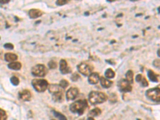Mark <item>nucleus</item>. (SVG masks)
<instances>
[{
	"label": "nucleus",
	"mask_w": 160,
	"mask_h": 120,
	"mask_svg": "<svg viewBox=\"0 0 160 120\" xmlns=\"http://www.w3.org/2000/svg\"><path fill=\"white\" fill-rule=\"evenodd\" d=\"M148 76H149V78L151 81L152 82H158V75H157L153 71H148Z\"/></svg>",
	"instance_id": "nucleus-17"
},
{
	"label": "nucleus",
	"mask_w": 160,
	"mask_h": 120,
	"mask_svg": "<svg viewBox=\"0 0 160 120\" xmlns=\"http://www.w3.org/2000/svg\"><path fill=\"white\" fill-rule=\"evenodd\" d=\"M31 73L35 76H38V77H44L47 74V67L44 65L38 64L35 65V67H32L31 69Z\"/></svg>",
	"instance_id": "nucleus-5"
},
{
	"label": "nucleus",
	"mask_w": 160,
	"mask_h": 120,
	"mask_svg": "<svg viewBox=\"0 0 160 120\" xmlns=\"http://www.w3.org/2000/svg\"><path fill=\"white\" fill-rule=\"evenodd\" d=\"M101 114V110L98 108H95V109L91 110L89 112V116H98Z\"/></svg>",
	"instance_id": "nucleus-20"
},
{
	"label": "nucleus",
	"mask_w": 160,
	"mask_h": 120,
	"mask_svg": "<svg viewBox=\"0 0 160 120\" xmlns=\"http://www.w3.org/2000/svg\"><path fill=\"white\" fill-rule=\"evenodd\" d=\"M4 47L5 48H7V49H10V50L14 49L13 44H11V43H6V44L4 45Z\"/></svg>",
	"instance_id": "nucleus-27"
},
{
	"label": "nucleus",
	"mask_w": 160,
	"mask_h": 120,
	"mask_svg": "<svg viewBox=\"0 0 160 120\" xmlns=\"http://www.w3.org/2000/svg\"><path fill=\"white\" fill-rule=\"evenodd\" d=\"M146 95L151 100H153L155 102H159L160 101V91L159 88H152L147 91Z\"/></svg>",
	"instance_id": "nucleus-6"
},
{
	"label": "nucleus",
	"mask_w": 160,
	"mask_h": 120,
	"mask_svg": "<svg viewBox=\"0 0 160 120\" xmlns=\"http://www.w3.org/2000/svg\"><path fill=\"white\" fill-rule=\"evenodd\" d=\"M78 70L80 73L82 74L83 75L87 76L90 75L92 71H93V67L90 66V65L87 64V63H80L79 65H78Z\"/></svg>",
	"instance_id": "nucleus-7"
},
{
	"label": "nucleus",
	"mask_w": 160,
	"mask_h": 120,
	"mask_svg": "<svg viewBox=\"0 0 160 120\" xmlns=\"http://www.w3.org/2000/svg\"><path fill=\"white\" fill-rule=\"evenodd\" d=\"M7 115L5 111L2 109H0V120H7Z\"/></svg>",
	"instance_id": "nucleus-23"
},
{
	"label": "nucleus",
	"mask_w": 160,
	"mask_h": 120,
	"mask_svg": "<svg viewBox=\"0 0 160 120\" xmlns=\"http://www.w3.org/2000/svg\"><path fill=\"white\" fill-rule=\"evenodd\" d=\"M54 114H55V115L58 118L59 120H67V118H66V116H64L62 114L59 113V112H57V111H54Z\"/></svg>",
	"instance_id": "nucleus-22"
},
{
	"label": "nucleus",
	"mask_w": 160,
	"mask_h": 120,
	"mask_svg": "<svg viewBox=\"0 0 160 120\" xmlns=\"http://www.w3.org/2000/svg\"><path fill=\"white\" fill-rule=\"evenodd\" d=\"M133 71H128L126 74V80L127 82H130V83H132L133 82Z\"/></svg>",
	"instance_id": "nucleus-18"
},
{
	"label": "nucleus",
	"mask_w": 160,
	"mask_h": 120,
	"mask_svg": "<svg viewBox=\"0 0 160 120\" xmlns=\"http://www.w3.org/2000/svg\"><path fill=\"white\" fill-rule=\"evenodd\" d=\"M50 93L53 95V100L55 102H62L63 100V91L58 85L51 84L48 85Z\"/></svg>",
	"instance_id": "nucleus-1"
},
{
	"label": "nucleus",
	"mask_w": 160,
	"mask_h": 120,
	"mask_svg": "<svg viewBox=\"0 0 160 120\" xmlns=\"http://www.w3.org/2000/svg\"><path fill=\"white\" fill-rule=\"evenodd\" d=\"M141 82H142V85L143 86V87H147L148 86V82H147V79L145 78H142V80L141 81Z\"/></svg>",
	"instance_id": "nucleus-29"
},
{
	"label": "nucleus",
	"mask_w": 160,
	"mask_h": 120,
	"mask_svg": "<svg viewBox=\"0 0 160 120\" xmlns=\"http://www.w3.org/2000/svg\"><path fill=\"white\" fill-rule=\"evenodd\" d=\"M142 78H143V77H142V75H138L136 76V81L138 82H141V81L142 80Z\"/></svg>",
	"instance_id": "nucleus-30"
},
{
	"label": "nucleus",
	"mask_w": 160,
	"mask_h": 120,
	"mask_svg": "<svg viewBox=\"0 0 160 120\" xmlns=\"http://www.w3.org/2000/svg\"><path fill=\"white\" fill-rule=\"evenodd\" d=\"M20 99L23 100V101H30L31 98V93L28 90H22L18 94Z\"/></svg>",
	"instance_id": "nucleus-11"
},
{
	"label": "nucleus",
	"mask_w": 160,
	"mask_h": 120,
	"mask_svg": "<svg viewBox=\"0 0 160 120\" xmlns=\"http://www.w3.org/2000/svg\"><path fill=\"white\" fill-rule=\"evenodd\" d=\"M59 67H60V71H61L62 74H64V75L65 74L70 73L71 71V68H70V67H68V65H67V61L64 59H62L60 61Z\"/></svg>",
	"instance_id": "nucleus-10"
},
{
	"label": "nucleus",
	"mask_w": 160,
	"mask_h": 120,
	"mask_svg": "<svg viewBox=\"0 0 160 120\" xmlns=\"http://www.w3.org/2000/svg\"><path fill=\"white\" fill-rule=\"evenodd\" d=\"M11 82L13 85L17 86V85H18V83H19V79H18V78L15 77V76H14V77H12V78H11Z\"/></svg>",
	"instance_id": "nucleus-25"
},
{
	"label": "nucleus",
	"mask_w": 160,
	"mask_h": 120,
	"mask_svg": "<svg viewBox=\"0 0 160 120\" xmlns=\"http://www.w3.org/2000/svg\"><path fill=\"white\" fill-rule=\"evenodd\" d=\"M8 67L11 70H20L22 67V65L18 62H13L8 65Z\"/></svg>",
	"instance_id": "nucleus-16"
},
{
	"label": "nucleus",
	"mask_w": 160,
	"mask_h": 120,
	"mask_svg": "<svg viewBox=\"0 0 160 120\" xmlns=\"http://www.w3.org/2000/svg\"><path fill=\"white\" fill-rule=\"evenodd\" d=\"M7 2H9V0H5V1L0 0V3H7Z\"/></svg>",
	"instance_id": "nucleus-32"
},
{
	"label": "nucleus",
	"mask_w": 160,
	"mask_h": 120,
	"mask_svg": "<svg viewBox=\"0 0 160 120\" xmlns=\"http://www.w3.org/2000/svg\"><path fill=\"white\" fill-rule=\"evenodd\" d=\"M119 89L122 92H130L132 91V87L130 82H128L127 80H122L119 82Z\"/></svg>",
	"instance_id": "nucleus-8"
},
{
	"label": "nucleus",
	"mask_w": 160,
	"mask_h": 120,
	"mask_svg": "<svg viewBox=\"0 0 160 120\" xmlns=\"http://www.w3.org/2000/svg\"><path fill=\"white\" fill-rule=\"evenodd\" d=\"M78 90L75 87H71L67 92V100H73L78 96Z\"/></svg>",
	"instance_id": "nucleus-9"
},
{
	"label": "nucleus",
	"mask_w": 160,
	"mask_h": 120,
	"mask_svg": "<svg viewBox=\"0 0 160 120\" xmlns=\"http://www.w3.org/2000/svg\"><path fill=\"white\" fill-rule=\"evenodd\" d=\"M87 107V100H78L71 105L70 110L73 113H77L78 115H82Z\"/></svg>",
	"instance_id": "nucleus-2"
},
{
	"label": "nucleus",
	"mask_w": 160,
	"mask_h": 120,
	"mask_svg": "<svg viewBox=\"0 0 160 120\" xmlns=\"http://www.w3.org/2000/svg\"><path fill=\"white\" fill-rule=\"evenodd\" d=\"M48 67L51 69H55L56 67H57V63H56L55 61H54V60H51L48 62Z\"/></svg>",
	"instance_id": "nucleus-24"
},
{
	"label": "nucleus",
	"mask_w": 160,
	"mask_h": 120,
	"mask_svg": "<svg viewBox=\"0 0 160 120\" xmlns=\"http://www.w3.org/2000/svg\"><path fill=\"white\" fill-rule=\"evenodd\" d=\"M32 85H33L34 88L38 92H43L48 87V82L47 80L39 79V78L34 79L32 81Z\"/></svg>",
	"instance_id": "nucleus-4"
},
{
	"label": "nucleus",
	"mask_w": 160,
	"mask_h": 120,
	"mask_svg": "<svg viewBox=\"0 0 160 120\" xmlns=\"http://www.w3.org/2000/svg\"><path fill=\"white\" fill-rule=\"evenodd\" d=\"M42 12L38 9H31L29 11V16L31 18H37L42 16Z\"/></svg>",
	"instance_id": "nucleus-13"
},
{
	"label": "nucleus",
	"mask_w": 160,
	"mask_h": 120,
	"mask_svg": "<svg viewBox=\"0 0 160 120\" xmlns=\"http://www.w3.org/2000/svg\"><path fill=\"white\" fill-rule=\"evenodd\" d=\"M154 65H155L156 67H158H158H159V59L155 60V61L154 62Z\"/></svg>",
	"instance_id": "nucleus-31"
},
{
	"label": "nucleus",
	"mask_w": 160,
	"mask_h": 120,
	"mask_svg": "<svg viewBox=\"0 0 160 120\" xmlns=\"http://www.w3.org/2000/svg\"><path fill=\"white\" fill-rule=\"evenodd\" d=\"M107 98V96L102 92L92 91L89 94V101L92 104H98L105 102Z\"/></svg>",
	"instance_id": "nucleus-3"
},
{
	"label": "nucleus",
	"mask_w": 160,
	"mask_h": 120,
	"mask_svg": "<svg viewBox=\"0 0 160 120\" xmlns=\"http://www.w3.org/2000/svg\"><path fill=\"white\" fill-rule=\"evenodd\" d=\"M100 82H101L102 87H104V88H109L113 84V82H111V81H110L108 78H104V77H101L100 78Z\"/></svg>",
	"instance_id": "nucleus-14"
},
{
	"label": "nucleus",
	"mask_w": 160,
	"mask_h": 120,
	"mask_svg": "<svg viewBox=\"0 0 160 120\" xmlns=\"http://www.w3.org/2000/svg\"><path fill=\"white\" fill-rule=\"evenodd\" d=\"M99 75H98V73H95V72H92L89 75L88 82H89L91 84H96V83L99 81Z\"/></svg>",
	"instance_id": "nucleus-12"
},
{
	"label": "nucleus",
	"mask_w": 160,
	"mask_h": 120,
	"mask_svg": "<svg viewBox=\"0 0 160 120\" xmlns=\"http://www.w3.org/2000/svg\"><path fill=\"white\" fill-rule=\"evenodd\" d=\"M68 85H69V82H67V80L63 79V80H61V81H60L59 85H58V86H59L62 89H66V88L68 87Z\"/></svg>",
	"instance_id": "nucleus-21"
},
{
	"label": "nucleus",
	"mask_w": 160,
	"mask_h": 120,
	"mask_svg": "<svg viewBox=\"0 0 160 120\" xmlns=\"http://www.w3.org/2000/svg\"><path fill=\"white\" fill-rule=\"evenodd\" d=\"M4 57H5V59L7 60V62H15V61H16L17 58H18V55H17L12 53L5 54Z\"/></svg>",
	"instance_id": "nucleus-15"
},
{
	"label": "nucleus",
	"mask_w": 160,
	"mask_h": 120,
	"mask_svg": "<svg viewBox=\"0 0 160 120\" xmlns=\"http://www.w3.org/2000/svg\"><path fill=\"white\" fill-rule=\"evenodd\" d=\"M87 120H95V119L93 118V117H89V118H87Z\"/></svg>",
	"instance_id": "nucleus-33"
},
{
	"label": "nucleus",
	"mask_w": 160,
	"mask_h": 120,
	"mask_svg": "<svg viewBox=\"0 0 160 120\" xmlns=\"http://www.w3.org/2000/svg\"><path fill=\"white\" fill-rule=\"evenodd\" d=\"M67 2H68V1H67V0H58L56 2V4L58 6H62V5L67 4Z\"/></svg>",
	"instance_id": "nucleus-26"
},
{
	"label": "nucleus",
	"mask_w": 160,
	"mask_h": 120,
	"mask_svg": "<svg viewBox=\"0 0 160 120\" xmlns=\"http://www.w3.org/2000/svg\"><path fill=\"white\" fill-rule=\"evenodd\" d=\"M105 75L108 78H113L115 77V71L109 68V69H107L106 71V72H105Z\"/></svg>",
	"instance_id": "nucleus-19"
},
{
	"label": "nucleus",
	"mask_w": 160,
	"mask_h": 120,
	"mask_svg": "<svg viewBox=\"0 0 160 120\" xmlns=\"http://www.w3.org/2000/svg\"><path fill=\"white\" fill-rule=\"evenodd\" d=\"M51 120H54V119H51Z\"/></svg>",
	"instance_id": "nucleus-34"
},
{
	"label": "nucleus",
	"mask_w": 160,
	"mask_h": 120,
	"mask_svg": "<svg viewBox=\"0 0 160 120\" xmlns=\"http://www.w3.org/2000/svg\"><path fill=\"white\" fill-rule=\"evenodd\" d=\"M78 78H79V76H78V75H77V74H74L73 75H72V77H71V80H72V81H77Z\"/></svg>",
	"instance_id": "nucleus-28"
}]
</instances>
